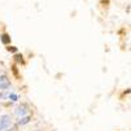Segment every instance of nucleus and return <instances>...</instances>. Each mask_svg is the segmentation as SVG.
Wrapping results in <instances>:
<instances>
[{
	"instance_id": "obj_1",
	"label": "nucleus",
	"mask_w": 131,
	"mask_h": 131,
	"mask_svg": "<svg viewBox=\"0 0 131 131\" xmlns=\"http://www.w3.org/2000/svg\"><path fill=\"white\" fill-rule=\"evenodd\" d=\"M10 125V118L9 115H2L0 117V131H4L8 128V126Z\"/></svg>"
},
{
	"instance_id": "obj_4",
	"label": "nucleus",
	"mask_w": 131,
	"mask_h": 131,
	"mask_svg": "<svg viewBox=\"0 0 131 131\" xmlns=\"http://www.w3.org/2000/svg\"><path fill=\"white\" fill-rule=\"evenodd\" d=\"M0 41H2L4 45H8V43H10V37L7 33H3V34H0Z\"/></svg>"
},
{
	"instance_id": "obj_2",
	"label": "nucleus",
	"mask_w": 131,
	"mask_h": 131,
	"mask_svg": "<svg viewBox=\"0 0 131 131\" xmlns=\"http://www.w3.org/2000/svg\"><path fill=\"white\" fill-rule=\"evenodd\" d=\"M10 85V81L8 80V78L5 75H2V80H0V89H7L9 88Z\"/></svg>"
},
{
	"instance_id": "obj_6",
	"label": "nucleus",
	"mask_w": 131,
	"mask_h": 131,
	"mask_svg": "<svg viewBox=\"0 0 131 131\" xmlns=\"http://www.w3.org/2000/svg\"><path fill=\"white\" fill-rule=\"evenodd\" d=\"M15 60L17 63H24V57L21 55V54H16V55H15Z\"/></svg>"
},
{
	"instance_id": "obj_7",
	"label": "nucleus",
	"mask_w": 131,
	"mask_h": 131,
	"mask_svg": "<svg viewBox=\"0 0 131 131\" xmlns=\"http://www.w3.org/2000/svg\"><path fill=\"white\" fill-rule=\"evenodd\" d=\"M8 97H9V100H12V101H18V96L16 93H10Z\"/></svg>"
},
{
	"instance_id": "obj_5",
	"label": "nucleus",
	"mask_w": 131,
	"mask_h": 131,
	"mask_svg": "<svg viewBox=\"0 0 131 131\" xmlns=\"http://www.w3.org/2000/svg\"><path fill=\"white\" fill-rule=\"evenodd\" d=\"M26 112H28V110H26V106H20V107H17L16 114L23 117V115H25V114H26Z\"/></svg>"
},
{
	"instance_id": "obj_3",
	"label": "nucleus",
	"mask_w": 131,
	"mask_h": 131,
	"mask_svg": "<svg viewBox=\"0 0 131 131\" xmlns=\"http://www.w3.org/2000/svg\"><path fill=\"white\" fill-rule=\"evenodd\" d=\"M30 117L29 115H25V117H21L20 119H18V121H17V125L18 126H24V125H28L29 123V121H30Z\"/></svg>"
},
{
	"instance_id": "obj_8",
	"label": "nucleus",
	"mask_w": 131,
	"mask_h": 131,
	"mask_svg": "<svg viewBox=\"0 0 131 131\" xmlns=\"http://www.w3.org/2000/svg\"><path fill=\"white\" fill-rule=\"evenodd\" d=\"M8 49V51H10V52H17V47H15V46H9V47H7Z\"/></svg>"
}]
</instances>
